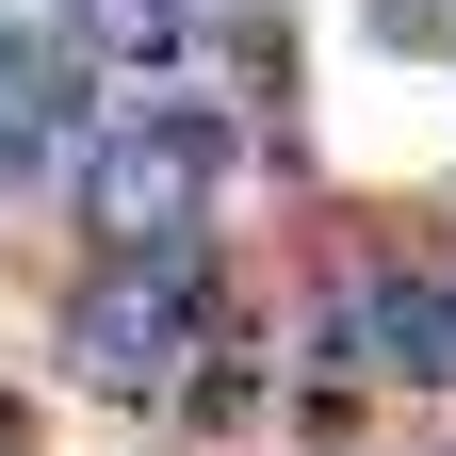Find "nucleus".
Returning <instances> with one entry per match:
<instances>
[{
  "mask_svg": "<svg viewBox=\"0 0 456 456\" xmlns=\"http://www.w3.org/2000/svg\"><path fill=\"white\" fill-rule=\"evenodd\" d=\"M375 33L391 49H440V0H375Z\"/></svg>",
  "mask_w": 456,
  "mask_h": 456,
  "instance_id": "obj_4",
  "label": "nucleus"
},
{
  "mask_svg": "<svg viewBox=\"0 0 456 456\" xmlns=\"http://www.w3.org/2000/svg\"><path fill=\"white\" fill-rule=\"evenodd\" d=\"M66 375L131 391V408H180L196 391V245H114L66 294Z\"/></svg>",
  "mask_w": 456,
  "mask_h": 456,
  "instance_id": "obj_1",
  "label": "nucleus"
},
{
  "mask_svg": "<svg viewBox=\"0 0 456 456\" xmlns=\"http://www.w3.org/2000/svg\"><path fill=\"white\" fill-rule=\"evenodd\" d=\"M212 212V131H114L82 147V228L98 245H196Z\"/></svg>",
  "mask_w": 456,
  "mask_h": 456,
  "instance_id": "obj_2",
  "label": "nucleus"
},
{
  "mask_svg": "<svg viewBox=\"0 0 456 456\" xmlns=\"http://www.w3.org/2000/svg\"><path fill=\"white\" fill-rule=\"evenodd\" d=\"M82 17V49H114V66H163L180 49V0H66Z\"/></svg>",
  "mask_w": 456,
  "mask_h": 456,
  "instance_id": "obj_3",
  "label": "nucleus"
}]
</instances>
